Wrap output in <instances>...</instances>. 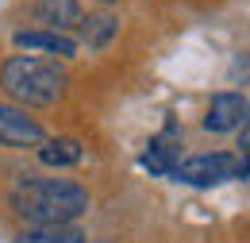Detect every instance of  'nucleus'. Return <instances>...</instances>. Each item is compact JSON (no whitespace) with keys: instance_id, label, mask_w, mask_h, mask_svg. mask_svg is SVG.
I'll use <instances>...</instances> for the list:
<instances>
[{"instance_id":"3","label":"nucleus","mask_w":250,"mask_h":243,"mask_svg":"<svg viewBox=\"0 0 250 243\" xmlns=\"http://www.w3.org/2000/svg\"><path fill=\"white\" fill-rule=\"evenodd\" d=\"M173 178L185 182V185H196V189H212L219 182L243 178V162L227 151H204V154H192L185 162H177Z\"/></svg>"},{"instance_id":"9","label":"nucleus","mask_w":250,"mask_h":243,"mask_svg":"<svg viewBox=\"0 0 250 243\" xmlns=\"http://www.w3.org/2000/svg\"><path fill=\"white\" fill-rule=\"evenodd\" d=\"M77 31H81V39H85L89 50H104V47L120 35V20H116L112 12H89V16H81Z\"/></svg>"},{"instance_id":"6","label":"nucleus","mask_w":250,"mask_h":243,"mask_svg":"<svg viewBox=\"0 0 250 243\" xmlns=\"http://www.w3.org/2000/svg\"><path fill=\"white\" fill-rule=\"evenodd\" d=\"M12 43L27 54H54V58H73L77 54V39L62 35V31H42V27H23L12 35Z\"/></svg>"},{"instance_id":"7","label":"nucleus","mask_w":250,"mask_h":243,"mask_svg":"<svg viewBox=\"0 0 250 243\" xmlns=\"http://www.w3.org/2000/svg\"><path fill=\"white\" fill-rule=\"evenodd\" d=\"M31 16L42 31H62V35H69V31L81 24L85 12H81V0H35Z\"/></svg>"},{"instance_id":"8","label":"nucleus","mask_w":250,"mask_h":243,"mask_svg":"<svg viewBox=\"0 0 250 243\" xmlns=\"http://www.w3.org/2000/svg\"><path fill=\"white\" fill-rule=\"evenodd\" d=\"M181 135H177V127L169 123L158 139H150V147L143 154V166L150 170V174H162V178H173V170H177V162H181Z\"/></svg>"},{"instance_id":"13","label":"nucleus","mask_w":250,"mask_h":243,"mask_svg":"<svg viewBox=\"0 0 250 243\" xmlns=\"http://www.w3.org/2000/svg\"><path fill=\"white\" fill-rule=\"evenodd\" d=\"M100 4H116V0H100Z\"/></svg>"},{"instance_id":"10","label":"nucleus","mask_w":250,"mask_h":243,"mask_svg":"<svg viewBox=\"0 0 250 243\" xmlns=\"http://www.w3.org/2000/svg\"><path fill=\"white\" fill-rule=\"evenodd\" d=\"M81 158H85V147H81V139H73V135H58V139H46V143L39 147V162H42V166H54V170L77 166Z\"/></svg>"},{"instance_id":"11","label":"nucleus","mask_w":250,"mask_h":243,"mask_svg":"<svg viewBox=\"0 0 250 243\" xmlns=\"http://www.w3.org/2000/svg\"><path fill=\"white\" fill-rule=\"evenodd\" d=\"M12 243H89L77 224H46V228H23Z\"/></svg>"},{"instance_id":"4","label":"nucleus","mask_w":250,"mask_h":243,"mask_svg":"<svg viewBox=\"0 0 250 243\" xmlns=\"http://www.w3.org/2000/svg\"><path fill=\"white\" fill-rule=\"evenodd\" d=\"M46 143V131L42 123L27 116V108L20 104H0V147H12V151H27V147H42Z\"/></svg>"},{"instance_id":"5","label":"nucleus","mask_w":250,"mask_h":243,"mask_svg":"<svg viewBox=\"0 0 250 243\" xmlns=\"http://www.w3.org/2000/svg\"><path fill=\"white\" fill-rule=\"evenodd\" d=\"M247 108H250V104L239 97V93H212L208 112H204V131L223 135V131L243 127V120H247Z\"/></svg>"},{"instance_id":"12","label":"nucleus","mask_w":250,"mask_h":243,"mask_svg":"<svg viewBox=\"0 0 250 243\" xmlns=\"http://www.w3.org/2000/svg\"><path fill=\"white\" fill-rule=\"evenodd\" d=\"M239 147H243V178L250 174V108H247V120H243V135H239Z\"/></svg>"},{"instance_id":"1","label":"nucleus","mask_w":250,"mask_h":243,"mask_svg":"<svg viewBox=\"0 0 250 243\" xmlns=\"http://www.w3.org/2000/svg\"><path fill=\"white\" fill-rule=\"evenodd\" d=\"M8 205L27 228L73 224L89 213V189L69 178H23L12 185Z\"/></svg>"},{"instance_id":"2","label":"nucleus","mask_w":250,"mask_h":243,"mask_svg":"<svg viewBox=\"0 0 250 243\" xmlns=\"http://www.w3.org/2000/svg\"><path fill=\"white\" fill-rule=\"evenodd\" d=\"M65 70L39 54H12L0 62V89L23 108H54L65 97Z\"/></svg>"}]
</instances>
